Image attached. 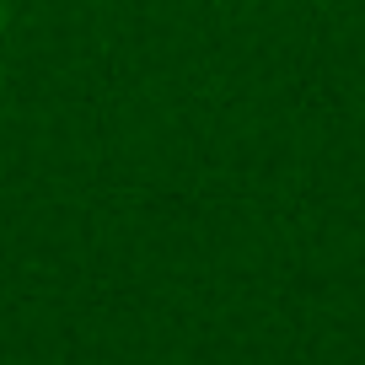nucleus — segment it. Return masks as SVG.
I'll list each match as a JSON object with an SVG mask.
<instances>
[{"label":"nucleus","mask_w":365,"mask_h":365,"mask_svg":"<svg viewBox=\"0 0 365 365\" xmlns=\"http://www.w3.org/2000/svg\"><path fill=\"white\" fill-rule=\"evenodd\" d=\"M0 22H6V0H0Z\"/></svg>","instance_id":"1"}]
</instances>
